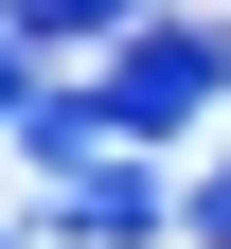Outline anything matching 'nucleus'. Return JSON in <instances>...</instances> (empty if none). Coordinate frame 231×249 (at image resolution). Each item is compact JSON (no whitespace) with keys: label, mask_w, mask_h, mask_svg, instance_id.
<instances>
[{"label":"nucleus","mask_w":231,"mask_h":249,"mask_svg":"<svg viewBox=\"0 0 231 249\" xmlns=\"http://www.w3.org/2000/svg\"><path fill=\"white\" fill-rule=\"evenodd\" d=\"M213 89H231V36H213V18H142V36H107V124H124V142L195 124Z\"/></svg>","instance_id":"nucleus-1"},{"label":"nucleus","mask_w":231,"mask_h":249,"mask_svg":"<svg viewBox=\"0 0 231 249\" xmlns=\"http://www.w3.org/2000/svg\"><path fill=\"white\" fill-rule=\"evenodd\" d=\"M160 213H195L160 160H89L71 196H53V249H160Z\"/></svg>","instance_id":"nucleus-2"},{"label":"nucleus","mask_w":231,"mask_h":249,"mask_svg":"<svg viewBox=\"0 0 231 249\" xmlns=\"http://www.w3.org/2000/svg\"><path fill=\"white\" fill-rule=\"evenodd\" d=\"M107 142H124V124H107V89H53V71H36V107H18V160H36V178H89Z\"/></svg>","instance_id":"nucleus-3"},{"label":"nucleus","mask_w":231,"mask_h":249,"mask_svg":"<svg viewBox=\"0 0 231 249\" xmlns=\"http://www.w3.org/2000/svg\"><path fill=\"white\" fill-rule=\"evenodd\" d=\"M0 36H36V53H71V36H142V0H0Z\"/></svg>","instance_id":"nucleus-4"},{"label":"nucleus","mask_w":231,"mask_h":249,"mask_svg":"<svg viewBox=\"0 0 231 249\" xmlns=\"http://www.w3.org/2000/svg\"><path fill=\"white\" fill-rule=\"evenodd\" d=\"M18 107H36V36H0V142H18Z\"/></svg>","instance_id":"nucleus-5"},{"label":"nucleus","mask_w":231,"mask_h":249,"mask_svg":"<svg viewBox=\"0 0 231 249\" xmlns=\"http://www.w3.org/2000/svg\"><path fill=\"white\" fill-rule=\"evenodd\" d=\"M178 231H195V249H231V160L195 178V213H178Z\"/></svg>","instance_id":"nucleus-6"},{"label":"nucleus","mask_w":231,"mask_h":249,"mask_svg":"<svg viewBox=\"0 0 231 249\" xmlns=\"http://www.w3.org/2000/svg\"><path fill=\"white\" fill-rule=\"evenodd\" d=\"M0 249H18V231H0Z\"/></svg>","instance_id":"nucleus-7"}]
</instances>
